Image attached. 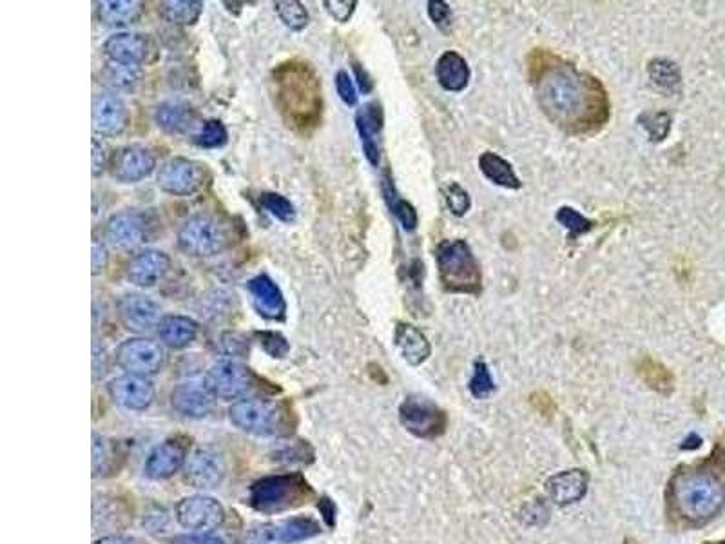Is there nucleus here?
<instances>
[{"mask_svg": "<svg viewBox=\"0 0 725 544\" xmlns=\"http://www.w3.org/2000/svg\"><path fill=\"white\" fill-rule=\"evenodd\" d=\"M394 343H396L397 350L401 352L403 360L410 363L412 367H419L421 363H425L432 352V347L425 334L405 321L397 323Z\"/></svg>", "mask_w": 725, "mask_h": 544, "instance_id": "27", "label": "nucleus"}, {"mask_svg": "<svg viewBox=\"0 0 725 544\" xmlns=\"http://www.w3.org/2000/svg\"><path fill=\"white\" fill-rule=\"evenodd\" d=\"M648 73L651 82L662 91L675 93L682 84V73L677 62L667 59L649 60Z\"/></svg>", "mask_w": 725, "mask_h": 544, "instance_id": "36", "label": "nucleus"}, {"mask_svg": "<svg viewBox=\"0 0 725 544\" xmlns=\"http://www.w3.org/2000/svg\"><path fill=\"white\" fill-rule=\"evenodd\" d=\"M155 169L153 151L140 144L118 147L109 158V173L122 184H138L151 176Z\"/></svg>", "mask_w": 725, "mask_h": 544, "instance_id": "14", "label": "nucleus"}, {"mask_svg": "<svg viewBox=\"0 0 725 544\" xmlns=\"http://www.w3.org/2000/svg\"><path fill=\"white\" fill-rule=\"evenodd\" d=\"M196 113L182 100H165L155 109L156 126L169 135H184L193 129Z\"/></svg>", "mask_w": 725, "mask_h": 544, "instance_id": "28", "label": "nucleus"}, {"mask_svg": "<svg viewBox=\"0 0 725 544\" xmlns=\"http://www.w3.org/2000/svg\"><path fill=\"white\" fill-rule=\"evenodd\" d=\"M256 338L260 340L261 349L265 350L271 358H285L289 354V341L285 336H281L280 332H256Z\"/></svg>", "mask_w": 725, "mask_h": 544, "instance_id": "46", "label": "nucleus"}, {"mask_svg": "<svg viewBox=\"0 0 725 544\" xmlns=\"http://www.w3.org/2000/svg\"><path fill=\"white\" fill-rule=\"evenodd\" d=\"M530 403H532V407L535 408L541 416H544V418H551V416L555 414V410H557L550 394H548V392H544V390H537V392H533L532 396H530Z\"/></svg>", "mask_w": 725, "mask_h": 544, "instance_id": "52", "label": "nucleus"}, {"mask_svg": "<svg viewBox=\"0 0 725 544\" xmlns=\"http://www.w3.org/2000/svg\"><path fill=\"white\" fill-rule=\"evenodd\" d=\"M203 385L213 394L214 398L232 399L242 398L254 385V374L249 367L232 360H223L214 363L207 370Z\"/></svg>", "mask_w": 725, "mask_h": 544, "instance_id": "11", "label": "nucleus"}, {"mask_svg": "<svg viewBox=\"0 0 725 544\" xmlns=\"http://www.w3.org/2000/svg\"><path fill=\"white\" fill-rule=\"evenodd\" d=\"M109 158L111 156H107L106 146L98 138H93V160H91L93 176H100L104 173V169L109 167Z\"/></svg>", "mask_w": 725, "mask_h": 544, "instance_id": "53", "label": "nucleus"}, {"mask_svg": "<svg viewBox=\"0 0 725 544\" xmlns=\"http://www.w3.org/2000/svg\"><path fill=\"white\" fill-rule=\"evenodd\" d=\"M261 209H265L267 213H271L274 218H278L285 224H290L296 220V209L290 200L278 193H261L260 195Z\"/></svg>", "mask_w": 725, "mask_h": 544, "instance_id": "42", "label": "nucleus"}, {"mask_svg": "<svg viewBox=\"0 0 725 544\" xmlns=\"http://www.w3.org/2000/svg\"><path fill=\"white\" fill-rule=\"evenodd\" d=\"M214 396L205 385L182 383L171 392V407L185 418H205L213 410Z\"/></svg>", "mask_w": 725, "mask_h": 544, "instance_id": "25", "label": "nucleus"}, {"mask_svg": "<svg viewBox=\"0 0 725 544\" xmlns=\"http://www.w3.org/2000/svg\"><path fill=\"white\" fill-rule=\"evenodd\" d=\"M381 189H383L385 202H387L388 207H390L392 214H394L397 220H399V224L403 225V229L408 231V233H410V231H416L417 222H419L416 207L410 204V202L403 200L401 196L397 195L396 185H394V180L390 178V173L383 176Z\"/></svg>", "mask_w": 725, "mask_h": 544, "instance_id": "34", "label": "nucleus"}, {"mask_svg": "<svg viewBox=\"0 0 725 544\" xmlns=\"http://www.w3.org/2000/svg\"><path fill=\"white\" fill-rule=\"evenodd\" d=\"M187 481L200 490H211L222 485L225 465L222 457L213 450H196L185 463Z\"/></svg>", "mask_w": 725, "mask_h": 544, "instance_id": "20", "label": "nucleus"}, {"mask_svg": "<svg viewBox=\"0 0 725 544\" xmlns=\"http://www.w3.org/2000/svg\"><path fill=\"white\" fill-rule=\"evenodd\" d=\"M700 443H702V439L695 436V434H691V436L684 441L682 448H684V450H693V448L700 447Z\"/></svg>", "mask_w": 725, "mask_h": 544, "instance_id": "56", "label": "nucleus"}, {"mask_svg": "<svg viewBox=\"0 0 725 544\" xmlns=\"http://www.w3.org/2000/svg\"><path fill=\"white\" fill-rule=\"evenodd\" d=\"M158 336L169 349L180 350L189 347L198 336V323L189 316L169 314L158 325Z\"/></svg>", "mask_w": 725, "mask_h": 544, "instance_id": "30", "label": "nucleus"}, {"mask_svg": "<svg viewBox=\"0 0 725 544\" xmlns=\"http://www.w3.org/2000/svg\"><path fill=\"white\" fill-rule=\"evenodd\" d=\"M528 78L542 113L564 133L595 135L611 117V102L599 78L548 49H533L526 59Z\"/></svg>", "mask_w": 725, "mask_h": 544, "instance_id": "1", "label": "nucleus"}, {"mask_svg": "<svg viewBox=\"0 0 725 544\" xmlns=\"http://www.w3.org/2000/svg\"><path fill=\"white\" fill-rule=\"evenodd\" d=\"M274 11L281 22L290 30L301 31L309 24V11L298 0H280L274 2Z\"/></svg>", "mask_w": 725, "mask_h": 544, "instance_id": "38", "label": "nucleus"}, {"mask_svg": "<svg viewBox=\"0 0 725 544\" xmlns=\"http://www.w3.org/2000/svg\"><path fill=\"white\" fill-rule=\"evenodd\" d=\"M162 19L174 26H193L200 19L203 2L200 0H167L160 4Z\"/></svg>", "mask_w": 725, "mask_h": 544, "instance_id": "35", "label": "nucleus"}, {"mask_svg": "<svg viewBox=\"0 0 725 544\" xmlns=\"http://www.w3.org/2000/svg\"><path fill=\"white\" fill-rule=\"evenodd\" d=\"M637 374L640 379L648 385L649 389L655 390L658 394H671L675 389V376L667 369L664 363L653 360L651 356H644L637 363Z\"/></svg>", "mask_w": 725, "mask_h": 544, "instance_id": "33", "label": "nucleus"}, {"mask_svg": "<svg viewBox=\"0 0 725 544\" xmlns=\"http://www.w3.org/2000/svg\"><path fill=\"white\" fill-rule=\"evenodd\" d=\"M116 363L135 376L158 374L165 363V352L160 343L149 338H131L116 350Z\"/></svg>", "mask_w": 725, "mask_h": 544, "instance_id": "13", "label": "nucleus"}, {"mask_svg": "<svg viewBox=\"0 0 725 544\" xmlns=\"http://www.w3.org/2000/svg\"><path fill=\"white\" fill-rule=\"evenodd\" d=\"M638 122L646 129L651 142L666 140L671 131V115L667 111H646L638 117Z\"/></svg>", "mask_w": 725, "mask_h": 544, "instance_id": "40", "label": "nucleus"}, {"mask_svg": "<svg viewBox=\"0 0 725 544\" xmlns=\"http://www.w3.org/2000/svg\"><path fill=\"white\" fill-rule=\"evenodd\" d=\"M321 534V526L312 517H290L276 523L252 526L245 537L247 544H292Z\"/></svg>", "mask_w": 725, "mask_h": 544, "instance_id": "10", "label": "nucleus"}, {"mask_svg": "<svg viewBox=\"0 0 725 544\" xmlns=\"http://www.w3.org/2000/svg\"><path fill=\"white\" fill-rule=\"evenodd\" d=\"M624 544H638V543H637V541H635V539H631V537H629V539H626V541H624Z\"/></svg>", "mask_w": 725, "mask_h": 544, "instance_id": "57", "label": "nucleus"}, {"mask_svg": "<svg viewBox=\"0 0 725 544\" xmlns=\"http://www.w3.org/2000/svg\"><path fill=\"white\" fill-rule=\"evenodd\" d=\"M129 126V109L116 93H100L93 98V131L98 136L122 135Z\"/></svg>", "mask_w": 725, "mask_h": 544, "instance_id": "16", "label": "nucleus"}, {"mask_svg": "<svg viewBox=\"0 0 725 544\" xmlns=\"http://www.w3.org/2000/svg\"><path fill=\"white\" fill-rule=\"evenodd\" d=\"M724 439H725V436H724Z\"/></svg>", "mask_w": 725, "mask_h": 544, "instance_id": "58", "label": "nucleus"}, {"mask_svg": "<svg viewBox=\"0 0 725 544\" xmlns=\"http://www.w3.org/2000/svg\"><path fill=\"white\" fill-rule=\"evenodd\" d=\"M229 419L234 427L252 436L269 438L289 432L285 412L276 403L263 399H242L232 403Z\"/></svg>", "mask_w": 725, "mask_h": 544, "instance_id": "7", "label": "nucleus"}, {"mask_svg": "<svg viewBox=\"0 0 725 544\" xmlns=\"http://www.w3.org/2000/svg\"><path fill=\"white\" fill-rule=\"evenodd\" d=\"M479 167H481V173L492 184L501 185V187L513 189V191L522 187L521 178L515 173L512 164L506 162L503 156L495 155L492 151H486V153L479 156Z\"/></svg>", "mask_w": 725, "mask_h": 544, "instance_id": "32", "label": "nucleus"}, {"mask_svg": "<svg viewBox=\"0 0 725 544\" xmlns=\"http://www.w3.org/2000/svg\"><path fill=\"white\" fill-rule=\"evenodd\" d=\"M120 320L133 332H149L160 325L162 309L145 294H126L118 302Z\"/></svg>", "mask_w": 725, "mask_h": 544, "instance_id": "19", "label": "nucleus"}, {"mask_svg": "<svg viewBox=\"0 0 725 544\" xmlns=\"http://www.w3.org/2000/svg\"><path fill=\"white\" fill-rule=\"evenodd\" d=\"M428 15L434 22L435 26L441 31L448 33L450 24H452V8L448 2L443 0H430L428 2Z\"/></svg>", "mask_w": 725, "mask_h": 544, "instance_id": "47", "label": "nucleus"}, {"mask_svg": "<svg viewBox=\"0 0 725 544\" xmlns=\"http://www.w3.org/2000/svg\"><path fill=\"white\" fill-rule=\"evenodd\" d=\"M435 262L446 292L472 296L483 292V272L479 262L472 253V247L461 238L439 243L435 249Z\"/></svg>", "mask_w": 725, "mask_h": 544, "instance_id": "3", "label": "nucleus"}, {"mask_svg": "<svg viewBox=\"0 0 725 544\" xmlns=\"http://www.w3.org/2000/svg\"><path fill=\"white\" fill-rule=\"evenodd\" d=\"M356 127L361 136L363 153L372 166H379L381 149H379V135L383 131V107L379 102H368L359 107L356 113Z\"/></svg>", "mask_w": 725, "mask_h": 544, "instance_id": "22", "label": "nucleus"}, {"mask_svg": "<svg viewBox=\"0 0 725 544\" xmlns=\"http://www.w3.org/2000/svg\"><path fill=\"white\" fill-rule=\"evenodd\" d=\"M229 133L220 120H207L193 135V142L203 149H218L227 144Z\"/></svg>", "mask_w": 725, "mask_h": 544, "instance_id": "39", "label": "nucleus"}, {"mask_svg": "<svg viewBox=\"0 0 725 544\" xmlns=\"http://www.w3.org/2000/svg\"><path fill=\"white\" fill-rule=\"evenodd\" d=\"M334 80H336L339 98L347 106H356L358 104V93H356V86H354V82H352V78H350L347 71H338V75Z\"/></svg>", "mask_w": 725, "mask_h": 544, "instance_id": "49", "label": "nucleus"}, {"mask_svg": "<svg viewBox=\"0 0 725 544\" xmlns=\"http://www.w3.org/2000/svg\"><path fill=\"white\" fill-rule=\"evenodd\" d=\"M555 220L570 233L571 240L579 238L580 234L590 233L591 229H593L591 220L584 218L579 211H575L573 207H568V205H564L557 211Z\"/></svg>", "mask_w": 725, "mask_h": 544, "instance_id": "43", "label": "nucleus"}, {"mask_svg": "<svg viewBox=\"0 0 725 544\" xmlns=\"http://www.w3.org/2000/svg\"><path fill=\"white\" fill-rule=\"evenodd\" d=\"M107 263H109V251H107L106 243L98 240L97 236L93 238V256H91V269L93 276H98L106 271Z\"/></svg>", "mask_w": 725, "mask_h": 544, "instance_id": "50", "label": "nucleus"}, {"mask_svg": "<svg viewBox=\"0 0 725 544\" xmlns=\"http://www.w3.org/2000/svg\"><path fill=\"white\" fill-rule=\"evenodd\" d=\"M354 73H356V78H358L359 89H361L365 95L370 93V91L374 89V80H372V77L368 75L367 69L363 68V66L358 64V62H354Z\"/></svg>", "mask_w": 725, "mask_h": 544, "instance_id": "55", "label": "nucleus"}, {"mask_svg": "<svg viewBox=\"0 0 725 544\" xmlns=\"http://www.w3.org/2000/svg\"><path fill=\"white\" fill-rule=\"evenodd\" d=\"M435 77L441 88L450 93H461L470 84L468 62L457 51H445L435 64Z\"/></svg>", "mask_w": 725, "mask_h": 544, "instance_id": "29", "label": "nucleus"}, {"mask_svg": "<svg viewBox=\"0 0 725 544\" xmlns=\"http://www.w3.org/2000/svg\"><path fill=\"white\" fill-rule=\"evenodd\" d=\"M176 521L191 532H213L225 521V508L218 499L205 494H194L178 501L174 508Z\"/></svg>", "mask_w": 725, "mask_h": 544, "instance_id": "12", "label": "nucleus"}, {"mask_svg": "<svg viewBox=\"0 0 725 544\" xmlns=\"http://www.w3.org/2000/svg\"><path fill=\"white\" fill-rule=\"evenodd\" d=\"M403 427L417 438L434 439L443 436L448 427V416L432 399L408 396L399 407Z\"/></svg>", "mask_w": 725, "mask_h": 544, "instance_id": "9", "label": "nucleus"}, {"mask_svg": "<svg viewBox=\"0 0 725 544\" xmlns=\"http://www.w3.org/2000/svg\"><path fill=\"white\" fill-rule=\"evenodd\" d=\"M312 488L300 474L263 477L249 490V505L261 514H281L305 505Z\"/></svg>", "mask_w": 725, "mask_h": 544, "instance_id": "5", "label": "nucleus"}, {"mask_svg": "<svg viewBox=\"0 0 725 544\" xmlns=\"http://www.w3.org/2000/svg\"><path fill=\"white\" fill-rule=\"evenodd\" d=\"M174 544H227L222 535L216 532H193V534L180 535L173 541Z\"/></svg>", "mask_w": 725, "mask_h": 544, "instance_id": "51", "label": "nucleus"}, {"mask_svg": "<svg viewBox=\"0 0 725 544\" xmlns=\"http://www.w3.org/2000/svg\"><path fill=\"white\" fill-rule=\"evenodd\" d=\"M443 195H445L446 205L448 209L452 211L455 216H464V214L470 211V205H472V198L468 195V191H464L463 185L457 184V182H450L443 189Z\"/></svg>", "mask_w": 725, "mask_h": 544, "instance_id": "45", "label": "nucleus"}, {"mask_svg": "<svg viewBox=\"0 0 725 544\" xmlns=\"http://www.w3.org/2000/svg\"><path fill=\"white\" fill-rule=\"evenodd\" d=\"M323 6L332 19L345 24L354 15L358 2L356 0H325Z\"/></svg>", "mask_w": 725, "mask_h": 544, "instance_id": "48", "label": "nucleus"}, {"mask_svg": "<svg viewBox=\"0 0 725 544\" xmlns=\"http://www.w3.org/2000/svg\"><path fill=\"white\" fill-rule=\"evenodd\" d=\"M104 55L113 64L140 66L149 55V40L140 33H116L104 42Z\"/></svg>", "mask_w": 725, "mask_h": 544, "instance_id": "23", "label": "nucleus"}, {"mask_svg": "<svg viewBox=\"0 0 725 544\" xmlns=\"http://www.w3.org/2000/svg\"><path fill=\"white\" fill-rule=\"evenodd\" d=\"M185 467V447L178 439H167L151 450L145 459V476L151 479H167Z\"/></svg>", "mask_w": 725, "mask_h": 544, "instance_id": "24", "label": "nucleus"}, {"mask_svg": "<svg viewBox=\"0 0 725 544\" xmlns=\"http://www.w3.org/2000/svg\"><path fill=\"white\" fill-rule=\"evenodd\" d=\"M276 80L281 109L289 115L292 122L307 126L318 117V109L321 107L318 80L310 75L309 69L287 64L285 68H281Z\"/></svg>", "mask_w": 725, "mask_h": 544, "instance_id": "4", "label": "nucleus"}, {"mask_svg": "<svg viewBox=\"0 0 725 544\" xmlns=\"http://www.w3.org/2000/svg\"><path fill=\"white\" fill-rule=\"evenodd\" d=\"M207 178L209 173L205 164L191 158L176 156L160 167L156 175V185L167 195L187 198L202 191Z\"/></svg>", "mask_w": 725, "mask_h": 544, "instance_id": "8", "label": "nucleus"}, {"mask_svg": "<svg viewBox=\"0 0 725 544\" xmlns=\"http://www.w3.org/2000/svg\"><path fill=\"white\" fill-rule=\"evenodd\" d=\"M93 544H147L144 539L131 537V535L111 534L100 537Z\"/></svg>", "mask_w": 725, "mask_h": 544, "instance_id": "54", "label": "nucleus"}, {"mask_svg": "<svg viewBox=\"0 0 725 544\" xmlns=\"http://www.w3.org/2000/svg\"><path fill=\"white\" fill-rule=\"evenodd\" d=\"M468 389L472 392V396L477 399H486L495 392V383H493L492 372L490 367L484 361H475L474 376L468 383Z\"/></svg>", "mask_w": 725, "mask_h": 544, "instance_id": "44", "label": "nucleus"}, {"mask_svg": "<svg viewBox=\"0 0 725 544\" xmlns=\"http://www.w3.org/2000/svg\"><path fill=\"white\" fill-rule=\"evenodd\" d=\"M232 243L231 227L214 214H194L178 229V247L189 256L209 258Z\"/></svg>", "mask_w": 725, "mask_h": 544, "instance_id": "6", "label": "nucleus"}, {"mask_svg": "<svg viewBox=\"0 0 725 544\" xmlns=\"http://www.w3.org/2000/svg\"><path fill=\"white\" fill-rule=\"evenodd\" d=\"M115 448L111 447V441L95 434L93 436V476H106L115 468Z\"/></svg>", "mask_w": 725, "mask_h": 544, "instance_id": "41", "label": "nucleus"}, {"mask_svg": "<svg viewBox=\"0 0 725 544\" xmlns=\"http://www.w3.org/2000/svg\"><path fill=\"white\" fill-rule=\"evenodd\" d=\"M725 508V450L678 467L667 483V517L673 525L696 528L713 521Z\"/></svg>", "mask_w": 725, "mask_h": 544, "instance_id": "2", "label": "nucleus"}, {"mask_svg": "<svg viewBox=\"0 0 725 544\" xmlns=\"http://www.w3.org/2000/svg\"><path fill=\"white\" fill-rule=\"evenodd\" d=\"M102 80L107 88L116 89V91H131L140 80V68L111 62L102 71Z\"/></svg>", "mask_w": 725, "mask_h": 544, "instance_id": "37", "label": "nucleus"}, {"mask_svg": "<svg viewBox=\"0 0 725 544\" xmlns=\"http://www.w3.org/2000/svg\"><path fill=\"white\" fill-rule=\"evenodd\" d=\"M107 390L116 405L127 408V410H145L155 399L153 381L145 376H135V374H124V376L111 379Z\"/></svg>", "mask_w": 725, "mask_h": 544, "instance_id": "18", "label": "nucleus"}, {"mask_svg": "<svg viewBox=\"0 0 725 544\" xmlns=\"http://www.w3.org/2000/svg\"><path fill=\"white\" fill-rule=\"evenodd\" d=\"M171 271V258L169 254L158 249H144L136 253L131 262L127 263V282L133 283L140 289L155 287L162 282L167 272Z\"/></svg>", "mask_w": 725, "mask_h": 544, "instance_id": "17", "label": "nucleus"}, {"mask_svg": "<svg viewBox=\"0 0 725 544\" xmlns=\"http://www.w3.org/2000/svg\"><path fill=\"white\" fill-rule=\"evenodd\" d=\"M149 225L142 213L138 211H120L113 214L104 227L106 242L116 251L131 253L147 242Z\"/></svg>", "mask_w": 725, "mask_h": 544, "instance_id": "15", "label": "nucleus"}, {"mask_svg": "<svg viewBox=\"0 0 725 544\" xmlns=\"http://www.w3.org/2000/svg\"><path fill=\"white\" fill-rule=\"evenodd\" d=\"M588 474L580 468L555 474L546 481V492L555 505L566 506L579 503L588 492Z\"/></svg>", "mask_w": 725, "mask_h": 544, "instance_id": "26", "label": "nucleus"}, {"mask_svg": "<svg viewBox=\"0 0 725 544\" xmlns=\"http://www.w3.org/2000/svg\"><path fill=\"white\" fill-rule=\"evenodd\" d=\"M247 291L251 292L256 311L265 320L281 321L285 318L287 303L283 298V292L267 274L254 276L251 282L247 283Z\"/></svg>", "mask_w": 725, "mask_h": 544, "instance_id": "21", "label": "nucleus"}, {"mask_svg": "<svg viewBox=\"0 0 725 544\" xmlns=\"http://www.w3.org/2000/svg\"><path fill=\"white\" fill-rule=\"evenodd\" d=\"M144 13V4L138 0H106L98 2V20L107 28H124L136 24Z\"/></svg>", "mask_w": 725, "mask_h": 544, "instance_id": "31", "label": "nucleus"}]
</instances>
